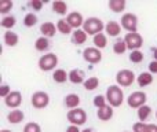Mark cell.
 <instances>
[{
	"mask_svg": "<svg viewBox=\"0 0 157 132\" xmlns=\"http://www.w3.org/2000/svg\"><path fill=\"white\" fill-rule=\"evenodd\" d=\"M106 100L112 107H119L124 102V92L119 85H110L106 89Z\"/></svg>",
	"mask_w": 157,
	"mask_h": 132,
	"instance_id": "cell-1",
	"label": "cell"
},
{
	"mask_svg": "<svg viewBox=\"0 0 157 132\" xmlns=\"http://www.w3.org/2000/svg\"><path fill=\"white\" fill-rule=\"evenodd\" d=\"M103 29H105V25H103L102 19L97 18V17H91V18H87L86 21H84L83 30L87 35L97 36V35H99V33H102Z\"/></svg>",
	"mask_w": 157,
	"mask_h": 132,
	"instance_id": "cell-2",
	"label": "cell"
},
{
	"mask_svg": "<svg viewBox=\"0 0 157 132\" xmlns=\"http://www.w3.org/2000/svg\"><path fill=\"white\" fill-rule=\"evenodd\" d=\"M57 65H58V57L55 54H52V52L41 55L40 59H39V69L43 70V72L54 70Z\"/></svg>",
	"mask_w": 157,
	"mask_h": 132,
	"instance_id": "cell-3",
	"label": "cell"
},
{
	"mask_svg": "<svg viewBox=\"0 0 157 132\" xmlns=\"http://www.w3.org/2000/svg\"><path fill=\"white\" fill-rule=\"evenodd\" d=\"M121 26L128 33H138V17L132 13H125L121 17Z\"/></svg>",
	"mask_w": 157,
	"mask_h": 132,
	"instance_id": "cell-4",
	"label": "cell"
},
{
	"mask_svg": "<svg viewBox=\"0 0 157 132\" xmlns=\"http://www.w3.org/2000/svg\"><path fill=\"white\" fill-rule=\"evenodd\" d=\"M135 74L132 70L130 69H123L119 70L116 74V83L119 87H130L131 84L135 81Z\"/></svg>",
	"mask_w": 157,
	"mask_h": 132,
	"instance_id": "cell-5",
	"label": "cell"
},
{
	"mask_svg": "<svg viewBox=\"0 0 157 132\" xmlns=\"http://www.w3.org/2000/svg\"><path fill=\"white\" fill-rule=\"evenodd\" d=\"M68 121L71 123V125H83L87 121V113L83 109L77 107V109H72L68 111Z\"/></svg>",
	"mask_w": 157,
	"mask_h": 132,
	"instance_id": "cell-6",
	"label": "cell"
},
{
	"mask_svg": "<svg viewBox=\"0 0 157 132\" xmlns=\"http://www.w3.org/2000/svg\"><path fill=\"white\" fill-rule=\"evenodd\" d=\"M30 103H32V106L35 109H44L50 103V95L44 91H37L32 95Z\"/></svg>",
	"mask_w": 157,
	"mask_h": 132,
	"instance_id": "cell-7",
	"label": "cell"
},
{
	"mask_svg": "<svg viewBox=\"0 0 157 132\" xmlns=\"http://www.w3.org/2000/svg\"><path fill=\"white\" fill-rule=\"evenodd\" d=\"M146 94H145L144 91H135L132 92V94L128 96L127 99V103L130 107L132 109H139L142 107V106L146 105Z\"/></svg>",
	"mask_w": 157,
	"mask_h": 132,
	"instance_id": "cell-8",
	"label": "cell"
},
{
	"mask_svg": "<svg viewBox=\"0 0 157 132\" xmlns=\"http://www.w3.org/2000/svg\"><path fill=\"white\" fill-rule=\"evenodd\" d=\"M124 41L127 44L128 50H131V51H136L144 46V39L139 33H127L124 37Z\"/></svg>",
	"mask_w": 157,
	"mask_h": 132,
	"instance_id": "cell-9",
	"label": "cell"
},
{
	"mask_svg": "<svg viewBox=\"0 0 157 132\" xmlns=\"http://www.w3.org/2000/svg\"><path fill=\"white\" fill-rule=\"evenodd\" d=\"M83 58L88 63H99L102 61V52L97 47H88L83 51Z\"/></svg>",
	"mask_w": 157,
	"mask_h": 132,
	"instance_id": "cell-10",
	"label": "cell"
},
{
	"mask_svg": "<svg viewBox=\"0 0 157 132\" xmlns=\"http://www.w3.org/2000/svg\"><path fill=\"white\" fill-rule=\"evenodd\" d=\"M66 21H68V24L72 26V29H80L81 26L84 25V21L86 19L83 18V15H81L80 13H77V11H73V13H69L68 17H66Z\"/></svg>",
	"mask_w": 157,
	"mask_h": 132,
	"instance_id": "cell-11",
	"label": "cell"
},
{
	"mask_svg": "<svg viewBox=\"0 0 157 132\" xmlns=\"http://www.w3.org/2000/svg\"><path fill=\"white\" fill-rule=\"evenodd\" d=\"M4 103H6V106H8V107H11V109L15 110V109L22 103L21 92L19 91H11V94L4 99Z\"/></svg>",
	"mask_w": 157,
	"mask_h": 132,
	"instance_id": "cell-12",
	"label": "cell"
},
{
	"mask_svg": "<svg viewBox=\"0 0 157 132\" xmlns=\"http://www.w3.org/2000/svg\"><path fill=\"white\" fill-rule=\"evenodd\" d=\"M69 81L73 84H84L86 83V74L81 69H73L69 72Z\"/></svg>",
	"mask_w": 157,
	"mask_h": 132,
	"instance_id": "cell-13",
	"label": "cell"
},
{
	"mask_svg": "<svg viewBox=\"0 0 157 132\" xmlns=\"http://www.w3.org/2000/svg\"><path fill=\"white\" fill-rule=\"evenodd\" d=\"M105 30H106V33H108V36H110V37H117V36L120 35V32H121V25L116 21H109L108 24L105 25Z\"/></svg>",
	"mask_w": 157,
	"mask_h": 132,
	"instance_id": "cell-14",
	"label": "cell"
},
{
	"mask_svg": "<svg viewBox=\"0 0 157 132\" xmlns=\"http://www.w3.org/2000/svg\"><path fill=\"white\" fill-rule=\"evenodd\" d=\"M97 117L99 120H102V121H108V120H110L112 117H113V107H112L110 105H106V106H103V107L98 109Z\"/></svg>",
	"mask_w": 157,
	"mask_h": 132,
	"instance_id": "cell-15",
	"label": "cell"
},
{
	"mask_svg": "<svg viewBox=\"0 0 157 132\" xmlns=\"http://www.w3.org/2000/svg\"><path fill=\"white\" fill-rule=\"evenodd\" d=\"M3 40H4V44L8 47H15L19 41V36L17 33H14L13 30H7L4 32V36H3Z\"/></svg>",
	"mask_w": 157,
	"mask_h": 132,
	"instance_id": "cell-16",
	"label": "cell"
},
{
	"mask_svg": "<svg viewBox=\"0 0 157 132\" xmlns=\"http://www.w3.org/2000/svg\"><path fill=\"white\" fill-rule=\"evenodd\" d=\"M24 119H25V114H24V111L19 110V109L11 110L7 116V120L10 124H19L21 121H24Z\"/></svg>",
	"mask_w": 157,
	"mask_h": 132,
	"instance_id": "cell-17",
	"label": "cell"
},
{
	"mask_svg": "<svg viewBox=\"0 0 157 132\" xmlns=\"http://www.w3.org/2000/svg\"><path fill=\"white\" fill-rule=\"evenodd\" d=\"M55 30H58V29H57V26H55L52 22H44V24L40 26V32L43 33V36L44 37H47V39L55 36Z\"/></svg>",
	"mask_w": 157,
	"mask_h": 132,
	"instance_id": "cell-18",
	"label": "cell"
},
{
	"mask_svg": "<svg viewBox=\"0 0 157 132\" xmlns=\"http://www.w3.org/2000/svg\"><path fill=\"white\" fill-rule=\"evenodd\" d=\"M80 105V96L76 94H69L65 96V106L68 109H77Z\"/></svg>",
	"mask_w": 157,
	"mask_h": 132,
	"instance_id": "cell-19",
	"label": "cell"
},
{
	"mask_svg": "<svg viewBox=\"0 0 157 132\" xmlns=\"http://www.w3.org/2000/svg\"><path fill=\"white\" fill-rule=\"evenodd\" d=\"M87 37H88V35H87L83 29H77L72 33V40H73V43L77 44V46H81V44L86 43Z\"/></svg>",
	"mask_w": 157,
	"mask_h": 132,
	"instance_id": "cell-20",
	"label": "cell"
},
{
	"mask_svg": "<svg viewBox=\"0 0 157 132\" xmlns=\"http://www.w3.org/2000/svg\"><path fill=\"white\" fill-rule=\"evenodd\" d=\"M153 74L152 73H147V72H144L136 77V81H138V85L139 87H147L153 83Z\"/></svg>",
	"mask_w": 157,
	"mask_h": 132,
	"instance_id": "cell-21",
	"label": "cell"
},
{
	"mask_svg": "<svg viewBox=\"0 0 157 132\" xmlns=\"http://www.w3.org/2000/svg\"><path fill=\"white\" fill-rule=\"evenodd\" d=\"M52 10L58 15H66V13H68V4L63 0H55L52 3Z\"/></svg>",
	"mask_w": 157,
	"mask_h": 132,
	"instance_id": "cell-22",
	"label": "cell"
},
{
	"mask_svg": "<svg viewBox=\"0 0 157 132\" xmlns=\"http://www.w3.org/2000/svg\"><path fill=\"white\" fill-rule=\"evenodd\" d=\"M108 6L113 13H121V11H124L125 6H127V2H125V0H110V2L108 3Z\"/></svg>",
	"mask_w": 157,
	"mask_h": 132,
	"instance_id": "cell-23",
	"label": "cell"
},
{
	"mask_svg": "<svg viewBox=\"0 0 157 132\" xmlns=\"http://www.w3.org/2000/svg\"><path fill=\"white\" fill-rule=\"evenodd\" d=\"M92 43H94V46L97 47L98 50H102L108 46V37H106V35H103V33H99V35L94 36Z\"/></svg>",
	"mask_w": 157,
	"mask_h": 132,
	"instance_id": "cell-24",
	"label": "cell"
},
{
	"mask_svg": "<svg viewBox=\"0 0 157 132\" xmlns=\"http://www.w3.org/2000/svg\"><path fill=\"white\" fill-rule=\"evenodd\" d=\"M52 78H54L55 83L62 84V83H65L66 80H69V73H66L63 69H55L54 74H52Z\"/></svg>",
	"mask_w": 157,
	"mask_h": 132,
	"instance_id": "cell-25",
	"label": "cell"
},
{
	"mask_svg": "<svg viewBox=\"0 0 157 132\" xmlns=\"http://www.w3.org/2000/svg\"><path fill=\"white\" fill-rule=\"evenodd\" d=\"M35 48L37 51H47L50 48V40L47 37H44V36H41L35 41Z\"/></svg>",
	"mask_w": 157,
	"mask_h": 132,
	"instance_id": "cell-26",
	"label": "cell"
},
{
	"mask_svg": "<svg viewBox=\"0 0 157 132\" xmlns=\"http://www.w3.org/2000/svg\"><path fill=\"white\" fill-rule=\"evenodd\" d=\"M57 29L58 32H61L62 35H71L72 33V26L68 24L66 19H59L57 22Z\"/></svg>",
	"mask_w": 157,
	"mask_h": 132,
	"instance_id": "cell-27",
	"label": "cell"
},
{
	"mask_svg": "<svg viewBox=\"0 0 157 132\" xmlns=\"http://www.w3.org/2000/svg\"><path fill=\"white\" fill-rule=\"evenodd\" d=\"M152 114V109H150V106L145 105L142 106V107L138 109V119L141 123H145L147 119H149V116Z\"/></svg>",
	"mask_w": 157,
	"mask_h": 132,
	"instance_id": "cell-28",
	"label": "cell"
},
{
	"mask_svg": "<svg viewBox=\"0 0 157 132\" xmlns=\"http://www.w3.org/2000/svg\"><path fill=\"white\" fill-rule=\"evenodd\" d=\"M127 50H128V47H127V44H125L124 39H123V40L121 39H119V40L113 44V51H114V54H117V55L124 54Z\"/></svg>",
	"mask_w": 157,
	"mask_h": 132,
	"instance_id": "cell-29",
	"label": "cell"
},
{
	"mask_svg": "<svg viewBox=\"0 0 157 132\" xmlns=\"http://www.w3.org/2000/svg\"><path fill=\"white\" fill-rule=\"evenodd\" d=\"M15 22H17L15 17H13V15H6V17H3V19L0 21V25H2V28H6V29H11V28L15 26Z\"/></svg>",
	"mask_w": 157,
	"mask_h": 132,
	"instance_id": "cell-30",
	"label": "cell"
},
{
	"mask_svg": "<svg viewBox=\"0 0 157 132\" xmlns=\"http://www.w3.org/2000/svg\"><path fill=\"white\" fill-rule=\"evenodd\" d=\"M98 85H99V78L98 77H88L84 83V88L87 91H94L95 88H98Z\"/></svg>",
	"mask_w": 157,
	"mask_h": 132,
	"instance_id": "cell-31",
	"label": "cell"
},
{
	"mask_svg": "<svg viewBox=\"0 0 157 132\" xmlns=\"http://www.w3.org/2000/svg\"><path fill=\"white\" fill-rule=\"evenodd\" d=\"M36 24H37V17H36L33 13H29V14H26V15H25L24 25L26 28H32V26H35Z\"/></svg>",
	"mask_w": 157,
	"mask_h": 132,
	"instance_id": "cell-32",
	"label": "cell"
},
{
	"mask_svg": "<svg viewBox=\"0 0 157 132\" xmlns=\"http://www.w3.org/2000/svg\"><path fill=\"white\" fill-rule=\"evenodd\" d=\"M130 61L132 63H141L144 61V52L136 50V51H131V55H130Z\"/></svg>",
	"mask_w": 157,
	"mask_h": 132,
	"instance_id": "cell-33",
	"label": "cell"
},
{
	"mask_svg": "<svg viewBox=\"0 0 157 132\" xmlns=\"http://www.w3.org/2000/svg\"><path fill=\"white\" fill-rule=\"evenodd\" d=\"M13 2L11 0H2L0 2V13L2 14H7L8 11H11L13 8Z\"/></svg>",
	"mask_w": 157,
	"mask_h": 132,
	"instance_id": "cell-34",
	"label": "cell"
},
{
	"mask_svg": "<svg viewBox=\"0 0 157 132\" xmlns=\"http://www.w3.org/2000/svg\"><path fill=\"white\" fill-rule=\"evenodd\" d=\"M24 132H41V128L37 123H28L24 127Z\"/></svg>",
	"mask_w": 157,
	"mask_h": 132,
	"instance_id": "cell-35",
	"label": "cell"
},
{
	"mask_svg": "<svg viewBox=\"0 0 157 132\" xmlns=\"http://www.w3.org/2000/svg\"><path fill=\"white\" fill-rule=\"evenodd\" d=\"M106 96H103V95H97V96L94 98V105L97 106V109H101L103 107V106H106Z\"/></svg>",
	"mask_w": 157,
	"mask_h": 132,
	"instance_id": "cell-36",
	"label": "cell"
},
{
	"mask_svg": "<svg viewBox=\"0 0 157 132\" xmlns=\"http://www.w3.org/2000/svg\"><path fill=\"white\" fill-rule=\"evenodd\" d=\"M134 132H147V124L146 123H141V121H138V123H135L134 124Z\"/></svg>",
	"mask_w": 157,
	"mask_h": 132,
	"instance_id": "cell-37",
	"label": "cell"
},
{
	"mask_svg": "<svg viewBox=\"0 0 157 132\" xmlns=\"http://www.w3.org/2000/svg\"><path fill=\"white\" fill-rule=\"evenodd\" d=\"M10 94H11V88L7 85V84H3V85L0 87V96H2L3 99H6Z\"/></svg>",
	"mask_w": 157,
	"mask_h": 132,
	"instance_id": "cell-38",
	"label": "cell"
},
{
	"mask_svg": "<svg viewBox=\"0 0 157 132\" xmlns=\"http://www.w3.org/2000/svg\"><path fill=\"white\" fill-rule=\"evenodd\" d=\"M30 7L36 11H40L41 8H43V2H41V0H32V2H30Z\"/></svg>",
	"mask_w": 157,
	"mask_h": 132,
	"instance_id": "cell-39",
	"label": "cell"
},
{
	"mask_svg": "<svg viewBox=\"0 0 157 132\" xmlns=\"http://www.w3.org/2000/svg\"><path fill=\"white\" fill-rule=\"evenodd\" d=\"M149 70L152 74H157V61H153L149 63Z\"/></svg>",
	"mask_w": 157,
	"mask_h": 132,
	"instance_id": "cell-40",
	"label": "cell"
},
{
	"mask_svg": "<svg viewBox=\"0 0 157 132\" xmlns=\"http://www.w3.org/2000/svg\"><path fill=\"white\" fill-rule=\"evenodd\" d=\"M66 132H81V131L78 130L77 125H69V127L66 128Z\"/></svg>",
	"mask_w": 157,
	"mask_h": 132,
	"instance_id": "cell-41",
	"label": "cell"
},
{
	"mask_svg": "<svg viewBox=\"0 0 157 132\" xmlns=\"http://www.w3.org/2000/svg\"><path fill=\"white\" fill-rule=\"evenodd\" d=\"M147 132H157L156 124H147Z\"/></svg>",
	"mask_w": 157,
	"mask_h": 132,
	"instance_id": "cell-42",
	"label": "cell"
},
{
	"mask_svg": "<svg viewBox=\"0 0 157 132\" xmlns=\"http://www.w3.org/2000/svg\"><path fill=\"white\" fill-rule=\"evenodd\" d=\"M153 57H155V61H157V48H155V51H153Z\"/></svg>",
	"mask_w": 157,
	"mask_h": 132,
	"instance_id": "cell-43",
	"label": "cell"
},
{
	"mask_svg": "<svg viewBox=\"0 0 157 132\" xmlns=\"http://www.w3.org/2000/svg\"><path fill=\"white\" fill-rule=\"evenodd\" d=\"M81 132H94V131H92V130H90V128H86V130H83Z\"/></svg>",
	"mask_w": 157,
	"mask_h": 132,
	"instance_id": "cell-44",
	"label": "cell"
},
{
	"mask_svg": "<svg viewBox=\"0 0 157 132\" xmlns=\"http://www.w3.org/2000/svg\"><path fill=\"white\" fill-rule=\"evenodd\" d=\"M0 132H11V131H10V130H2Z\"/></svg>",
	"mask_w": 157,
	"mask_h": 132,
	"instance_id": "cell-45",
	"label": "cell"
},
{
	"mask_svg": "<svg viewBox=\"0 0 157 132\" xmlns=\"http://www.w3.org/2000/svg\"><path fill=\"white\" fill-rule=\"evenodd\" d=\"M124 132H130V131H124Z\"/></svg>",
	"mask_w": 157,
	"mask_h": 132,
	"instance_id": "cell-46",
	"label": "cell"
},
{
	"mask_svg": "<svg viewBox=\"0 0 157 132\" xmlns=\"http://www.w3.org/2000/svg\"><path fill=\"white\" fill-rule=\"evenodd\" d=\"M156 117H157V111H156Z\"/></svg>",
	"mask_w": 157,
	"mask_h": 132,
	"instance_id": "cell-47",
	"label": "cell"
}]
</instances>
